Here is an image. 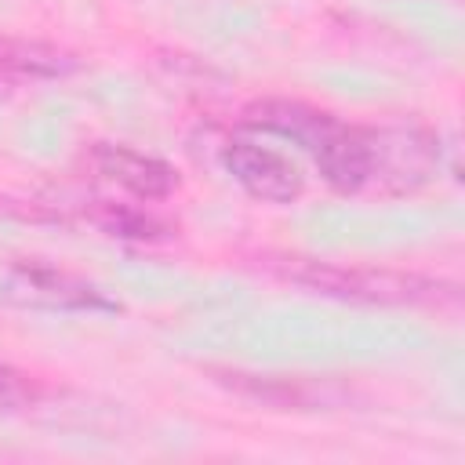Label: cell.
I'll return each instance as SVG.
<instances>
[{
    "label": "cell",
    "instance_id": "obj_7",
    "mask_svg": "<svg viewBox=\"0 0 465 465\" xmlns=\"http://www.w3.org/2000/svg\"><path fill=\"white\" fill-rule=\"evenodd\" d=\"M251 124H262L269 131H280L287 138H294L298 145L312 149L316 138L334 124L331 113H320V109H309L302 102H262L251 109Z\"/></svg>",
    "mask_w": 465,
    "mask_h": 465
},
{
    "label": "cell",
    "instance_id": "obj_3",
    "mask_svg": "<svg viewBox=\"0 0 465 465\" xmlns=\"http://www.w3.org/2000/svg\"><path fill=\"white\" fill-rule=\"evenodd\" d=\"M225 171L258 200L269 203H291L302 193V171L272 145H262L254 138H232L222 153Z\"/></svg>",
    "mask_w": 465,
    "mask_h": 465
},
{
    "label": "cell",
    "instance_id": "obj_6",
    "mask_svg": "<svg viewBox=\"0 0 465 465\" xmlns=\"http://www.w3.org/2000/svg\"><path fill=\"white\" fill-rule=\"evenodd\" d=\"M73 69H76V58L54 44L0 36V87L44 84V80H58Z\"/></svg>",
    "mask_w": 465,
    "mask_h": 465
},
{
    "label": "cell",
    "instance_id": "obj_1",
    "mask_svg": "<svg viewBox=\"0 0 465 465\" xmlns=\"http://www.w3.org/2000/svg\"><path fill=\"white\" fill-rule=\"evenodd\" d=\"M283 276L294 283H305L331 298L349 302H371V305H414V302H450L454 287L440 280H425L414 272H392V269H352L334 262H312V258H291L283 265Z\"/></svg>",
    "mask_w": 465,
    "mask_h": 465
},
{
    "label": "cell",
    "instance_id": "obj_8",
    "mask_svg": "<svg viewBox=\"0 0 465 465\" xmlns=\"http://www.w3.org/2000/svg\"><path fill=\"white\" fill-rule=\"evenodd\" d=\"M232 389L240 392H251L258 400H269V403H283V407H309V403H323V389H316L312 381H287V378H258V374H225Z\"/></svg>",
    "mask_w": 465,
    "mask_h": 465
},
{
    "label": "cell",
    "instance_id": "obj_9",
    "mask_svg": "<svg viewBox=\"0 0 465 465\" xmlns=\"http://www.w3.org/2000/svg\"><path fill=\"white\" fill-rule=\"evenodd\" d=\"M91 222L102 225L113 236H124V240H156V236H163V225L153 214L134 211V207H120V203H105V200H98V207L91 211Z\"/></svg>",
    "mask_w": 465,
    "mask_h": 465
},
{
    "label": "cell",
    "instance_id": "obj_10",
    "mask_svg": "<svg viewBox=\"0 0 465 465\" xmlns=\"http://www.w3.org/2000/svg\"><path fill=\"white\" fill-rule=\"evenodd\" d=\"M25 396H29V385H25V378H22L18 371H11L7 363H0V411H11V407H18Z\"/></svg>",
    "mask_w": 465,
    "mask_h": 465
},
{
    "label": "cell",
    "instance_id": "obj_5",
    "mask_svg": "<svg viewBox=\"0 0 465 465\" xmlns=\"http://www.w3.org/2000/svg\"><path fill=\"white\" fill-rule=\"evenodd\" d=\"M91 160L109 182L124 185L127 193H134L142 200H163L178 185V174L171 163L145 156L138 149H127V145H94Z\"/></svg>",
    "mask_w": 465,
    "mask_h": 465
},
{
    "label": "cell",
    "instance_id": "obj_2",
    "mask_svg": "<svg viewBox=\"0 0 465 465\" xmlns=\"http://www.w3.org/2000/svg\"><path fill=\"white\" fill-rule=\"evenodd\" d=\"M0 294L15 305H33V309H105V312L116 309V302H109L87 280L44 262L11 265L7 276L0 280Z\"/></svg>",
    "mask_w": 465,
    "mask_h": 465
},
{
    "label": "cell",
    "instance_id": "obj_4",
    "mask_svg": "<svg viewBox=\"0 0 465 465\" xmlns=\"http://www.w3.org/2000/svg\"><path fill=\"white\" fill-rule=\"evenodd\" d=\"M309 153L316 156L323 182L334 185L338 193H360L374 185V131L371 127H345L334 120Z\"/></svg>",
    "mask_w": 465,
    "mask_h": 465
}]
</instances>
